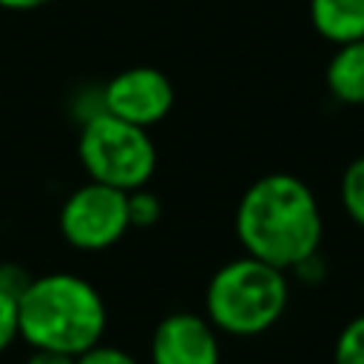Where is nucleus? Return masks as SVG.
I'll list each match as a JSON object with an SVG mask.
<instances>
[{
	"label": "nucleus",
	"mask_w": 364,
	"mask_h": 364,
	"mask_svg": "<svg viewBox=\"0 0 364 364\" xmlns=\"http://www.w3.org/2000/svg\"><path fill=\"white\" fill-rule=\"evenodd\" d=\"M63 239L82 253H100L114 247L128 230V193L111 185L88 179L74 188L57 216Z\"/></svg>",
	"instance_id": "obj_5"
},
{
	"label": "nucleus",
	"mask_w": 364,
	"mask_h": 364,
	"mask_svg": "<svg viewBox=\"0 0 364 364\" xmlns=\"http://www.w3.org/2000/svg\"><path fill=\"white\" fill-rule=\"evenodd\" d=\"M20 338L31 350L80 355L102 341L108 307L102 293L77 273H46L17 296Z\"/></svg>",
	"instance_id": "obj_2"
},
{
	"label": "nucleus",
	"mask_w": 364,
	"mask_h": 364,
	"mask_svg": "<svg viewBox=\"0 0 364 364\" xmlns=\"http://www.w3.org/2000/svg\"><path fill=\"white\" fill-rule=\"evenodd\" d=\"M77 364H139L128 350L114 347V344H94L91 350L77 355Z\"/></svg>",
	"instance_id": "obj_16"
},
{
	"label": "nucleus",
	"mask_w": 364,
	"mask_h": 364,
	"mask_svg": "<svg viewBox=\"0 0 364 364\" xmlns=\"http://www.w3.org/2000/svg\"><path fill=\"white\" fill-rule=\"evenodd\" d=\"M233 230L247 256L290 270L321 247L324 219L313 188L301 176L273 171L245 188Z\"/></svg>",
	"instance_id": "obj_1"
},
{
	"label": "nucleus",
	"mask_w": 364,
	"mask_h": 364,
	"mask_svg": "<svg viewBox=\"0 0 364 364\" xmlns=\"http://www.w3.org/2000/svg\"><path fill=\"white\" fill-rule=\"evenodd\" d=\"M102 100L105 114L139 128H154L171 114L176 91L165 71L154 65H131L102 85Z\"/></svg>",
	"instance_id": "obj_6"
},
{
	"label": "nucleus",
	"mask_w": 364,
	"mask_h": 364,
	"mask_svg": "<svg viewBox=\"0 0 364 364\" xmlns=\"http://www.w3.org/2000/svg\"><path fill=\"white\" fill-rule=\"evenodd\" d=\"M324 85L341 105L364 108V37L336 46L324 68Z\"/></svg>",
	"instance_id": "obj_8"
},
{
	"label": "nucleus",
	"mask_w": 364,
	"mask_h": 364,
	"mask_svg": "<svg viewBox=\"0 0 364 364\" xmlns=\"http://www.w3.org/2000/svg\"><path fill=\"white\" fill-rule=\"evenodd\" d=\"M361 299H364V284H361Z\"/></svg>",
	"instance_id": "obj_20"
},
{
	"label": "nucleus",
	"mask_w": 364,
	"mask_h": 364,
	"mask_svg": "<svg viewBox=\"0 0 364 364\" xmlns=\"http://www.w3.org/2000/svg\"><path fill=\"white\" fill-rule=\"evenodd\" d=\"M105 111V100H102V85H80L71 97H68V114L77 125L100 117Z\"/></svg>",
	"instance_id": "obj_13"
},
{
	"label": "nucleus",
	"mask_w": 364,
	"mask_h": 364,
	"mask_svg": "<svg viewBox=\"0 0 364 364\" xmlns=\"http://www.w3.org/2000/svg\"><path fill=\"white\" fill-rule=\"evenodd\" d=\"M148 358L151 364H222V341L205 313L176 310L154 327Z\"/></svg>",
	"instance_id": "obj_7"
},
{
	"label": "nucleus",
	"mask_w": 364,
	"mask_h": 364,
	"mask_svg": "<svg viewBox=\"0 0 364 364\" xmlns=\"http://www.w3.org/2000/svg\"><path fill=\"white\" fill-rule=\"evenodd\" d=\"M290 273H293V279H299L301 284H307V287H318V284L327 279V273H330L327 259L321 256V247L313 250L310 256H304L301 262H296V264L290 267Z\"/></svg>",
	"instance_id": "obj_15"
},
{
	"label": "nucleus",
	"mask_w": 364,
	"mask_h": 364,
	"mask_svg": "<svg viewBox=\"0 0 364 364\" xmlns=\"http://www.w3.org/2000/svg\"><path fill=\"white\" fill-rule=\"evenodd\" d=\"M290 304L287 270L236 256L213 270L205 287V318L219 336L256 338L273 330Z\"/></svg>",
	"instance_id": "obj_3"
},
{
	"label": "nucleus",
	"mask_w": 364,
	"mask_h": 364,
	"mask_svg": "<svg viewBox=\"0 0 364 364\" xmlns=\"http://www.w3.org/2000/svg\"><path fill=\"white\" fill-rule=\"evenodd\" d=\"M77 159L88 179L128 193L151 182L156 171V145L148 128L131 125L102 111L100 117L80 125Z\"/></svg>",
	"instance_id": "obj_4"
},
{
	"label": "nucleus",
	"mask_w": 364,
	"mask_h": 364,
	"mask_svg": "<svg viewBox=\"0 0 364 364\" xmlns=\"http://www.w3.org/2000/svg\"><path fill=\"white\" fill-rule=\"evenodd\" d=\"M23 364H77V358L65 353H54V350H34Z\"/></svg>",
	"instance_id": "obj_18"
},
{
	"label": "nucleus",
	"mask_w": 364,
	"mask_h": 364,
	"mask_svg": "<svg viewBox=\"0 0 364 364\" xmlns=\"http://www.w3.org/2000/svg\"><path fill=\"white\" fill-rule=\"evenodd\" d=\"M162 216V202L154 191L145 188H136V191H128V222L131 228H151L156 225Z\"/></svg>",
	"instance_id": "obj_12"
},
{
	"label": "nucleus",
	"mask_w": 364,
	"mask_h": 364,
	"mask_svg": "<svg viewBox=\"0 0 364 364\" xmlns=\"http://www.w3.org/2000/svg\"><path fill=\"white\" fill-rule=\"evenodd\" d=\"M338 199L347 219L364 230V154L347 162L338 179Z\"/></svg>",
	"instance_id": "obj_10"
},
{
	"label": "nucleus",
	"mask_w": 364,
	"mask_h": 364,
	"mask_svg": "<svg viewBox=\"0 0 364 364\" xmlns=\"http://www.w3.org/2000/svg\"><path fill=\"white\" fill-rule=\"evenodd\" d=\"M313 31L333 43H350L364 37V0H307Z\"/></svg>",
	"instance_id": "obj_9"
},
{
	"label": "nucleus",
	"mask_w": 364,
	"mask_h": 364,
	"mask_svg": "<svg viewBox=\"0 0 364 364\" xmlns=\"http://www.w3.org/2000/svg\"><path fill=\"white\" fill-rule=\"evenodd\" d=\"M333 364H364V313L338 330L333 344Z\"/></svg>",
	"instance_id": "obj_11"
},
{
	"label": "nucleus",
	"mask_w": 364,
	"mask_h": 364,
	"mask_svg": "<svg viewBox=\"0 0 364 364\" xmlns=\"http://www.w3.org/2000/svg\"><path fill=\"white\" fill-rule=\"evenodd\" d=\"M28 282H31V276H28V270L23 264H17V262H0V290L3 293H9V296L17 299L28 287Z\"/></svg>",
	"instance_id": "obj_17"
},
{
	"label": "nucleus",
	"mask_w": 364,
	"mask_h": 364,
	"mask_svg": "<svg viewBox=\"0 0 364 364\" xmlns=\"http://www.w3.org/2000/svg\"><path fill=\"white\" fill-rule=\"evenodd\" d=\"M48 3L51 0H0V9H6V11H34V9H43Z\"/></svg>",
	"instance_id": "obj_19"
},
{
	"label": "nucleus",
	"mask_w": 364,
	"mask_h": 364,
	"mask_svg": "<svg viewBox=\"0 0 364 364\" xmlns=\"http://www.w3.org/2000/svg\"><path fill=\"white\" fill-rule=\"evenodd\" d=\"M20 338V313L17 299L0 290V355Z\"/></svg>",
	"instance_id": "obj_14"
}]
</instances>
